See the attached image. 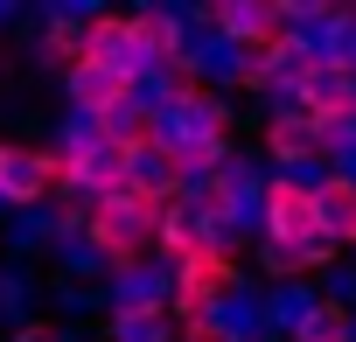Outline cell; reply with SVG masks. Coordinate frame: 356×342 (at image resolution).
<instances>
[{
	"instance_id": "16",
	"label": "cell",
	"mask_w": 356,
	"mask_h": 342,
	"mask_svg": "<svg viewBox=\"0 0 356 342\" xmlns=\"http://www.w3.org/2000/svg\"><path fill=\"white\" fill-rule=\"evenodd\" d=\"M321 300H335V307H349V314H356V259H342V266H328V272H321Z\"/></svg>"
},
{
	"instance_id": "2",
	"label": "cell",
	"mask_w": 356,
	"mask_h": 342,
	"mask_svg": "<svg viewBox=\"0 0 356 342\" xmlns=\"http://www.w3.org/2000/svg\"><path fill=\"white\" fill-rule=\"evenodd\" d=\"M252 279H245V266L231 259V252H203V259H189V266H175V321H203V314H217L224 300H238Z\"/></svg>"
},
{
	"instance_id": "17",
	"label": "cell",
	"mask_w": 356,
	"mask_h": 342,
	"mask_svg": "<svg viewBox=\"0 0 356 342\" xmlns=\"http://www.w3.org/2000/svg\"><path fill=\"white\" fill-rule=\"evenodd\" d=\"M56 300H63V314H98V307H105V286H77V279H56Z\"/></svg>"
},
{
	"instance_id": "18",
	"label": "cell",
	"mask_w": 356,
	"mask_h": 342,
	"mask_svg": "<svg viewBox=\"0 0 356 342\" xmlns=\"http://www.w3.org/2000/svg\"><path fill=\"white\" fill-rule=\"evenodd\" d=\"M182 342H231V335H224V328L203 314V321H182Z\"/></svg>"
},
{
	"instance_id": "10",
	"label": "cell",
	"mask_w": 356,
	"mask_h": 342,
	"mask_svg": "<svg viewBox=\"0 0 356 342\" xmlns=\"http://www.w3.org/2000/svg\"><path fill=\"white\" fill-rule=\"evenodd\" d=\"M314 300H321V279H280V286H266V328H273V342H286L307 321Z\"/></svg>"
},
{
	"instance_id": "14",
	"label": "cell",
	"mask_w": 356,
	"mask_h": 342,
	"mask_svg": "<svg viewBox=\"0 0 356 342\" xmlns=\"http://www.w3.org/2000/svg\"><path fill=\"white\" fill-rule=\"evenodd\" d=\"M0 321H15V328H29V321H35V279L22 272V259L0 266Z\"/></svg>"
},
{
	"instance_id": "11",
	"label": "cell",
	"mask_w": 356,
	"mask_h": 342,
	"mask_svg": "<svg viewBox=\"0 0 356 342\" xmlns=\"http://www.w3.org/2000/svg\"><path fill=\"white\" fill-rule=\"evenodd\" d=\"M56 266H63V279H77V286H105L112 272H105V252L91 245V224L84 231H56Z\"/></svg>"
},
{
	"instance_id": "3",
	"label": "cell",
	"mask_w": 356,
	"mask_h": 342,
	"mask_svg": "<svg viewBox=\"0 0 356 342\" xmlns=\"http://www.w3.org/2000/svg\"><path fill=\"white\" fill-rule=\"evenodd\" d=\"M259 154H266L273 175H300V168L328 161V154H321V119H314L307 105H266V119H259Z\"/></svg>"
},
{
	"instance_id": "9",
	"label": "cell",
	"mask_w": 356,
	"mask_h": 342,
	"mask_svg": "<svg viewBox=\"0 0 356 342\" xmlns=\"http://www.w3.org/2000/svg\"><path fill=\"white\" fill-rule=\"evenodd\" d=\"M105 342H182L175 307H119L105 314Z\"/></svg>"
},
{
	"instance_id": "19",
	"label": "cell",
	"mask_w": 356,
	"mask_h": 342,
	"mask_svg": "<svg viewBox=\"0 0 356 342\" xmlns=\"http://www.w3.org/2000/svg\"><path fill=\"white\" fill-rule=\"evenodd\" d=\"M8 342H56V328H49V321H29V328H15Z\"/></svg>"
},
{
	"instance_id": "13",
	"label": "cell",
	"mask_w": 356,
	"mask_h": 342,
	"mask_svg": "<svg viewBox=\"0 0 356 342\" xmlns=\"http://www.w3.org/2000/svg\"><path fill=\"white\" fill-rule=\"evenodd\" d=\"M286 342H356V314H349V307H335V300H314V307H307V321H300Z\"/></svg>"
},
{
	"instance_id": "6",
	"label": "cell",
	"mask_w": 356,
	"mask_h": 342,
	"mask_svg": "<svg viewBox=\"0 0 356 342\" xmlns=\"http://www.w3.org/2000/svg\"><path fill=\"white\" fill-rule=\"evenodd\" d=\"M63 105H70L77 119L112 126L119 112H133V105H140V84H133V77H119V70H105V63H77V70L63 77Z\"/></svg>"
},
{
	"instance_id": "15",
	"label": "cell",
	"mask_w": 356,
	"mask_h": 342,
	"mask_svg": "<svg viewBox=\"0 0 356 342\" xmlns=\"http://www.w3.org/2000/svg\"><path fill=\"white\" fill-rule=\"evenodd\" d=\"M35 245H42V252L56 245V210H22V217L8 224V252H15V259H35Z\"/></svg>"
},
{
	"instance_id": "20",
	"label": "cell",
	"mask_w": 356,
	"mask_h": 342,
	"mask_svg": "<svg viewBox=\"0 0 356 342\" xmlns=\"http://www.w3.org/2000/svg\"><path fill=\"white\" fill-rule=\"evenodd\" d=\"M56 342H91V335L84 328H56Z\"/></svg>"
},
{
	"instance_id": "5",
	"label": "cell",
	"mask_w": 356,
	"mask_h": 342,
	"mask_svg": "<svg viewBox=\"0 0 356 342\" xmlns=\"http://www.w3.org/2000/svg\"><path fill=\"white\" fill-rule=\"evenodd\" d=\"M266 245H321V196L300 175H273L266 182V217H259Z\"/></svg>"
},
{
	"instance_id": "21",
	"label": "cell",
	"mask_w": 356,
	"mask_h": 342,
	"mask_svg": "<svg viewBox=\"0 0 356 342\" xmlns=\"http://www.w3.org/2000/svg\"><path fill=\"white\" fill-rule=\"evenodd\" d=\"M349 259H356V245H349Z\"/></svg>"
},
{
	"instance_id": "4",
	"label": "cell",
	"mask_w": 356,
	"mask_h": 342,
	"mask_svg": "<svg viewBox=\"0 0 356 342\" xmlns=\"http://www.w3.org/2000/svg\"><path fill=\"white\" fill-rule=\"evenodd\" d=\"M196 28L231 49H280L286 42L280 0H210V8H196Z\"/></svg>"
},
{
	"instance_id": "7",
	"label": "cell",
	"mask_w": 356,
	"mask_h": 342,
	"mask_svg": "<svg viewBox=\"0 0 356 342\" xmlns=\"http://www.w3.org/2000/svg\"><path fill=\"white\" fill-rule=\"evenodd\" d=\"M84 63H105V70H119V77H147V70H161L154 56H147V42H140V22L133 15H112V8H98L91 15V56Z\"/></svg>"
},
{
	"instance_id": "8",
	"label": "cell",
	"mask_w": 356,
	"mask_h": 342,
	"mask_svg": "<svg viewBox=\"0 0 356 342\" xmlns=\"http://www.w3.org/2000/svg\"><path fill=\"white\" fill-rule=\"evenodd\" d=\"M133 22H140V42L161 70H182V56L196 42V8H154L147 0V8H133Z\"/></svg>"
},
{
	"instance_id": "1",
	"label": "cell",
	"mask_w": 356,
	"mask_h": 342,
	"mask_svg": "<svg viewBox=\"0 0 356 342\" xmlns=\"http://www.w3.org/2000/svg\"><path fill=\"white\" fill-rule=\"evenodd\" d=\"M161 217H168V203L147 196V189H133V182H119L112 196H98L91 245L105 252V272L112 279L133 272V266H147V259H161Z\"/></svg>"
},
{
	"instance_id": "12",
	"label": "cell",
	"mask_w": 356,
	"mask_h": 342,
	"mask_svg": "<svg viewBox=\"0 0 356 342\" xmlns=\"http://www.w3.org/2000/svg\"><path fill=\"white\" fill-rule=\"evenodd\" d=\"M314 196H321V238L349 252V245H356V182H349V175H328Z\"/></svg>"
}]
</instances>
